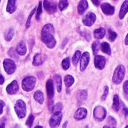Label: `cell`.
I'll return each instance as SVG.
<instances>
[{"instance_id":"f546056e","label":"cell","mask_w":128,"mask_h":128,"mask_svg":"<svg viewBox=\"0 0 128 128\" xmlns=\"http://www.w3.org/2000/svg\"><path fill=\"white\" fill-rule=\"evenodd\" d=\"M68 6V0H60L59 4H58V8L60 10H64L66 9Z\"/></svg>"},{"instance_id":"83f0119b","label":"cell","mask_w":128,"mask_h":128,"mask_svg":"<svg viewBox=\"0 0 128 128\" xmlns=\"http://www.w3.org/2000/svg\"><path fill=\"white\" fill-rule=\"evenodd\" d=\"M81 52L80 51H79V50H77L76 52H75V54H74V57H73V64H74V65H76L77 64H78V62H79V60L80 59V58H81Z\"/></svg>"},{"instance_id":"2e32d148","label":"cell","mask_w":128,"mask_h":128,"mask_svg":"<svg viewBox=\"0 0 128 128\" xmlns=\"http://www.w3.org/2000/svg\"><path fill=\"white\" fill-rule=\"evenodd\" d=\"M46 92L49 98L52 99L54 95V87H53V82L51 80H48L46 82Z\"/></svg>"},{"instance_id":"e0dca14e","label":"cell","mask_w":128,"mask_h":128,"mask_svg":"<svg viewBox=\"0 0 128 128\" xmlns=\"http://www.w3.org/2000/svg\"><path fill=\"white\" fill-rule=\"evenodd\" d=\"M87 96H88V92L86 90H82L80 91L77 93L76 95V98H77V101L79 104H82L86 99H87Z\"/></svg>"},{"instance_id":"603a6c76","label":"cell","mask_w":128,"mask_h":128,"mask_svg":"<svg viewBox=\"0 0 128 128\" xmlns=\"http://www.w3.org/2000/svg\"><path fill=\"white\" fill-rule=\"evenodd\" d=\"M34 98L35 100H37L39 104H43L44 101V94L40 92V91H38L34 93Z\"/></svg>"},{"instance_id":"7c38bea8","label":"cell","mask_w":128,"mask_h":128,"mask_svg":"<svg viewBox=\"0 0 128 128\" xmlns=\"http://www.w3.org/2000/svg\"><path fill=\"white\" fill-rule=\"evenodd\" d=\"M101 9L106 15H112L115 13V8L109 3H103L101 4Z\"/></svg>"},{"instance_id":"30bf717a","label":"cell","mask_w":128,"mask_h":128,"mask_svg":"<svg viewBox=\"0 0 128 128\" xmlns=\"http://www.w3.org/2000/svg\"><path fill=\"white\" fill-rule=\"evenodd\" d=\"M89 60H90V55L88 52H84V54L81 56V61H80V70L81 71H84L88 63H89Z\"/></svg>"},{"instance_id":"681fc988","label":"cell","mask_w":128,"mask_h":128,"mask_svg":"<svg viewBox=\"0 0 128 128\" xmlns=\"http://www.w3.org/2000/svg\"><path fill=\"white\" fill-rule=\"evenodd\" d=\"M34 128H43L41 126H36Z\"/></svg>"},{"instance_id":"60d3db41","label":"cell","mask_w":128,"mask_h":128,"mask_svg":"<svg viewBox=\"0 0 128 128\" xmlns=\"http://www.w3.org/2000/svg\"><path fill=\"white\" fill-rule=\"evenodd\" d=\"M123 88H124V91L126 94H128V81H126L124 84V86H123Z\"/></svg>"},{"instance_id":"74e56055","label":"cell","mask_w":128,"mask_h":128,"mask_svg":"<svg viewBox=\"0 0 128 128\" xmlns=\"http://www.w3.org/2000/svg\"><path fill=\"white\" fill-rule=\"evenodd\" d=\"M108 94H109V88H108V86H106V87L104 88V94H103V96H102L101 100H105L106 99V98H107Z\"/></svg>"},{"instance_id":"52a82bcc","label":"cell","mask_w":128,"mask_h":128,"mask_svg":"<svg viewBox=\"0 0 128 128\" xmlns=\"http://www.w3.org/2000/svg\"><path fill=\"white\" fill-rule=\"evenodd\" d=\"M5 72L8 74H13L16 70V64L10 59H5L3 63Z\"/></svg>"},{"instance_id":"9a60e30c","label":"cell","mask_w":128,"mask_h":128,"mask_svg":"<svg viewBox=\"0 0 128 128\" xmlns=\"http://www.w3.org/2000/svg\"><path fill=\"white\" fill-rule=\"evenodd\" d=\"M88 8V3L87 0H81L78 4V12L80 14H83Z\"/></svg>"},{"instance_id":"4dcf8cb0","label":"cell","mask_w":128,"mask_h":128,"mask_svg":"<svg viewBox=\"0 0 128 128\" xmlns=\"http://www.w3.org/2000/svg\"><path fill=\"white\" fill-rule=\"evenodd\" d=\"M100 42L96 40L94 42V44H92V50H93V52H94V54L96 56L98 53V51H99V49H100Z\"/></svg>"},{"instance_id":"6da1fadb","label":"cell","mask_w":128,"mask_h":128,"mask_svg":"<svg viewBox=\"0 0 128 128\" xmlns=\"http://www.w3.org/2000/svg\"><path fill=\"white\" fill-rule=\"evenodd\" d=\"M54 28L51 24L44 26L41 31V40L47 47L50 49H52L56 44V40L54 38Z\"/></svg>"},{"instance_id":"8fae6325","label":"cell","mask_w":128,"mask_h":128,"mask_svg":"<svg viewBox=\"0 0 128 128\" xmlns=\"http://www.w3.org/2000/svg\"><path fill=\"white\" fill-rule=\"evenodd\" d=\"M94 64L98 69H104L106 65V58L102 56H97L94 59Z\"/></svg>"},{"instance_id":"8d00e7d4","label":"cell","mask_w":128,"mask_h":128,"mask_svg":"<svg viewBox=\"0 0 128 128\" xmlns=\"http://www.w3.org/2000/svg\"><path fill=\"white\" fill-rule=\"evenodd\" d=\"M35 10H36V9H34V10L31 12V14H30V15H29V16H28V20H27V22H26V28H28V27L30 26L31 20H32V16L34 15V12H35Z\"/></svg>"},{"instance_id":"484cf974","label":"cell","mask_w":128,"mask_h":128,"mask_svg":"<svg viewBox=\"0 0 128 128\" xmlns=\"http://www.w3.org/2000/svg\"><path fill=\"white\" fill-rule=\"evenodd\" d=\"M74 82V79L72 76L70 75H67L64 78V83L68 88L70 87Z\"/></svg>"},{"instance_id":"7402d4cb","label":"cell","mask_w":128,"mask_h":128,"mask_svg":"<svg viewBox=\"0 0 128 128\" xmlns=\"http://www.w3.org/2000/svg\"><path fill=\"white\" fill-rule=\"evenodd\" d=\"M43 62H44L43 56L40 55V54L35 55V56L34 57V60H33V65H34V66H39V65L42 64Z\"/></svg>"},{"instance_id":"ac0fdd59","label":"cell","mask_w":128,"mask_h":128,"mask_svg":"<svg viewBox=\"0 0 128 128\" xmlns=\"http://www.w3.org/2000/svg\"><path fill=\"white\" fill-rule=\"evenodd\" d=\"M27 49H26V44L23 41H21L16 47V52L20 55V56H25L26 53Z\"/></svg>"},{"instance_id":"4316f807","label":"cell","mask_w":128,"mask_h":128,"mask_svg":"<svg viewBox=\"0 0 128 128\" xmlns=\"http://www.w3.org/2000/svg\"><path fill=\"white\" fill-rule=\"evenodd\" d=\"M112 108L116 111H118L120 108V104H119V98L118 95H115L113 98V105Z\"/></svg>"},{"instance_id":"f5cc1de1","label":"cell","mask_w":128,"mask_h":128,"mask_svg":"<svg viewBox=\"0 0 128 128\" xmlns=\"http://www.w3.org/2000/svg\"><path fill=\"white\" fill-rule=\"evenodd\" d=\"M0 1H1V0H0Z\"/></svg>"},{"instance_id":"9c48e42d","label":"cell","mask_w":128,"mask_h":128,"mask_svg":"<svg viewBox=\"0 0 128 128\" xmlns=\"http://www.w3.org/2000/svg\"><path fill=\"white\" fill-rule=\"evenodd\" d=\"M95 20H96V16L93 13H88L82 19V22L84 25L86 26H92L94 23Z\"/></svg>"},{"instance_id":"d4e9b609","label":"cell","mask_w":128,"mask_h":128,"mask_svg":"<svg viewBox=\"0 0 128 128\" xmlns=\"http://www.w3.org/2000/svg\"><path fill=\"white\" fill-rule=\"evenodd\" d=\"M55 81H56V87H57V91L58 92H61L62 88V82L61 76L60 75H56L55 76Z\"/></svg>"},{"instance_id":"836d02e7","label":"cell","mask_w":128,"mask_h":128,"mask_svg":"<svg viewBox=\"0 0 128 128\" xmlns=\"http://www.w3.org/2000/svg\"><path fill=\"white\" fill-rule=\"evenodd\" d=\"M41 14H42V3H41V2H40L39 3L38 8V10H37V16H36V18H37L38 20H39Z\"/></svg>"},{"instance_id":"816d5d0a","label":"cell","mask_w":128,"mask_h":128,"mask_svg":"<svg viewBox=\"0 0 128 128\" xmlns=\"http://www.w3.org/2000/svg\"><path fill=\"white\" fill-rule=\"evenodd\" d=\"M128 128V126H127V127H126V128Z\"/></svg>"},{"instance_id":"d6a6232c","label":"cell","mask_w":128,"mask_h":128,"mask_svg":"<svg viewBox=\"0 0 128 128\" xmlns=\"http://www.w3.org/2000/svg\"><path fill=\"white\" fill-rule=\"evenodd\" d=\"M109 35H110V40L112 41V42H113L117 38V34L115 32H113L112 30H110V29L109 30Z\"/></svg>"},{"instance_id":"7dc6e473","label":"cell","mask_w":128,"mask_h":128,"mask_svg":"<svg viewBox=\"0 0 128 128\" xmlns=\"http://www.w3.org/2000/svg\"><path fill=\"white\" fill-rule=\"evenodd\" d=\"M125 44L128 45V35H127V37H126V39H125Z\"/></svg>"},{"instance_id":"1f68e13d","label":"cell","mask_w":128,"mask_h":128,"mask_svg":"<svg viewBox=\"0 0 128 128\" xmlns=\"http://www.w3.org/2000/svg\"><path fill=\"white\" fill-rule=\"evenodd\" d=\"M70 59H69V58H64V59L62 61V68H63V69H64V70H68V69L70 68Z\"/></svg>"},{"instance_id":"f1b7e54d","label":"cell","mask_w":128,"mask_h":128,"mask_svg":"<svg viewBox=\"0 0 128 128\" xmlns=\"http://www.w3.org/2000/svg\"><path fill=\"white\" fill-rule=\"evenodd\" d=\"M14 30L13 28H10L5 34V40L7 41L11 40L12 38H14Z\"/></svg>"},{"instance_id":"ee69618b","label":"cell","mask_w":128,"mask_h":128,"mask_svg":"<svg viewBox=\"0 0 128 128\" xmlns=\"http://www.w3.org/2000/svg\"><path fill=\"white\" fill-rule=\"evenodd\" d=\"M123 112H124V116H128V109H127L125 106H124Z\"/></svg>"},{"instance_id":"7a4b0ae2","label":"cell","mask_w":128,"mask_h":128,"mask_svg":"<svg viewBox=\"0 0 128 128\" xmlns=\"http://www.w3.org/2000/svg\"><path fill=\"white\" fill-rule=\"evenodd\" d=\"M124 75H125V68L123 65H118L116 70H115V73H114V75H113V82L115 84H120L122 80H124Z\"/></svg>"},{"instance_id":"ab89813d","label":"cell","mask_w":128,"mask_h":128,"mask_svg":"<svg viewBox=\"0 0 128 128\" xmlns=\"http://www.w3.org/2000/svg\"><path fill=\"white\" fill-rule=\"evenodd\" d=\"M5 118H3L0 120V128H5Z\"/></svg>"},{"instance_id":"7bdbcfd3","label":"cell","mask_w":128,"mask_h":128,"mask_svg":"<svg viewBox=\"0 0 128 128\" xmlns=\"http://www.w3.org/2000/svg\"><path fill=\"white\" fill-rule=\"evenodd\" d=\"M9 55H10V56H12V57H14V58H17V56H16V54L13 52V48L10 49V50L9 51Z\"/></svg>"},{"instance_id":"5bb4252c","label":"cell","mask_w":128,"mask_h":128,"mask_svg":"<svg viewBox=\"0 0 128 128\" xmlns=\"http://www.w3.org/2000/svg\"><path fill=\"white\" fill-rule=\"evenodd\" d=\"M87 116V110L85 108H80L74 114V118L76 120L85 119Z\"/></svg>"},{"instance_id":"8992f818","label":"cell","mask_w":128,"mask_h":128,"mask_svg":"<svg viewBox=\"0 0 128 128\" xmlns=\"http://www.w3.org/2000/svg\"><path fill=\"white\" fill-rule=\"evenodd\" d=\"M62 114L61 112H54L52 117L50 120V126L52 128H56L58 127L62 121Z\"/></svg>"},{"instance_id":"44dd1931","label":"cell","mask_w":128,"mask_h":128,"mask_svg":"<svg viewBox=\"0 0 128 128\" xmlns=\"http://www.w3.org/2000/svg\"><path fill=\"white\" fill-rule=\"evenodd\" d=\"M106 34V31L104 28H99L94 32V35L98 39H102Z\"/></svg>"},{"instance_id":"f6af8a7d","label":"cell","mask_w":128,"mask_h":128,"mask_svg":"<svg viewBox=\"0 0 128 128\" xmlns=\"http://www.w3.org/2000/svg\"><path fill=\"white\" fill-rule=\"evenodd\" d=\"M92 2H93V4L96 6H98L100 2H99V0H92Z\"/></svg>"},{"instance_id":"c3c4849f","label":"cell","mask_w":128,"mask_h":128,"mask_svg":"<svg viewBox=\"0 0 128 128\" xmlns=\"http://www.w3.org/2000/svg\"><path fill=\"white\" fill-rule=\"evenodd\" d=\"M104 128H116L115 127H110V126H105Z\"/></svg>"},{"instance_id":"4fadbf2b","label":"cell","mask_w":128,"mask_h":128,"mask_svg":"<svg viewBox=\"0 0 128 128\" xmlns=\"http://www.w3.org/2000/svg\"><path fill=\"white\" fill-rule=\"evenodd\" d=\"M19 90V86L18 83L16 80L13 81L10 85L8 86L6 91L9 94H14L15 93H16Z\"/></svg>"},{"instance_id":"d590c367","label":"cell","mask_w":128,"mask_h":128,"mask_svg":"<svg viewBox=\"0 0 128 128\" xmlns=\"http://www.w3.org/2000/svg\"><path fill=\"white\" fill-rule=\"evenodd\" d=\"M34 117L33 116H29L27 122H26V125L28 127V128H31L33 124V122H34Z\"/></svg>"},{"instance_id":"bcb514c9","label":"cell","mask_w":128,"mask_h":128,"mask_svg":"<svg viewBox=\"0 0 128 128\" xmlns=\"http://www.w3.org/2000/svg\"><path fill=\"white\" fill-rule=\"evenodd\" d=\"M4 82V77L2 76V75L0 74V85H2Z\"/></svg>"},{"instance_id":"ba28073f","label":"cell","mask_w":128,"mask_h":128,"mask_svg":"<svg viewBox=\"0 0 128 128\" xmlns=\"http://www.w3.org/2000/svg\"><path fill=\"white\" fill-rule=\"evenodd\" d=\"M44 6L45 10L50 14H53L57 10V4L53 0H44Z\"/></svg>"},{"instance_id":"3957f363","label":"cell","mask_w":128,"mask_h":128,"mask_svg":"<svg viewBox=\"0 0 128 128\" xmlns=\"http://www.w3.org/2000/svg\"><path fill=\"white\" fill-rule=\"evenodd\" d=\"M36 83V79L34 76H27L22 82V87L26 92H31L34 89Z\"/></svg>"},{"instance_id":"5b68a950","label":"cell","mask_w":128,"mask_h":128,"mask_svg":"<svg viewBox=\"0 0 128 128\" xmlns=\"http://www.w3.org/2000/svg\"><path fill=\"white\" fill-rule=\"evenodd\" d=\"M106 116V110L102 106H97L94 110V118L98 121L102 122Z\"/></svg>"},{"instance_id":"cb8c5ba5","label":"cell","mask_w":128,"mask_h":128,"mask_svg":"<svg viewBox=\"0 0 128 128\" xmlns=\"http://www.w3.org/2000/svg\"><path fill=\"white\" fill-rule=\"evenodd\" d=\"M101 48H102V52L110 56L111 55V49H110V46L108 43L106 42H104L101 45Z\"/></svg>"},{"instance_id":"ffe728a7","label":"cell","mask_w":128,"mask_h":128,"mask_svg":"<svg viewBox=\"0 0 128 128\" xmlns=\"http://www.w3.org/2000/svg\"><path fill=\"white\" fill-rule=\"evenodd\" d=\"M128 12V1H124L122 4V6L121 8V10L119 13V17L121 20L124 19L126 14Z\"/></svg>"},{"instance_id":"f907efd6","label":"cell","mask_w":128,"mask_h":128,"mask_svg":"<svg viewBox=\"0 0 128 128\" xmlns=\"http://www.w3.org/2000/svg\"><path fill=\"white\" fill-rule=\"evenodd\" d=\"M66 125H67V123H65V124H64V126H63V128H66Z\"/></svg>"},{"instance_id":"d6986e66","label":"cell","mask_w":128,"mask_h":128,"mask_svg":"<svg viewBox=\"0 0 128 128\" xmlns=\"http://www.w3.org/2000/svg\"><path fill=\"white\" fill-rule=\"evenodd\" d=\"M16 0H8L7 8H6V10L8 13L13 14L16 10Z\"/></svg>"},{"instance_id":"f35d334b","label":"cell","mask_w":128,"mask_h":128,"mask_svg":"<svg viewBox=\"0 0 128 128\" xmlns=\"http://www.w3.org/2000/svg\"><path fill=\"white\" fill-rule=\"evenodd\" d=\"M108 123L111 126H112V127H115L116 125V119L114 118L111 117V116H110L109 118H108Z\"/></svg>"},{"instance_id":"e575fe53","label":"cell","mask_w":128,"mask_h":128,"mask_svg":"<svg viewBox=\"0 0 128 128\" xmlns=\"http://www.w3.org/2000/svg\"><path fill=\"white\" fill-rule=\"evenodd\" d=\"M62 108H63L62 104L61 103H58V104H57L53 107V110H52V112H61V111H62Z\"/></svg>"},{"instance_id":"b9f144b4","label":"cell","mask_w":128,"mask_h":128,"mask_svg":"<svg viewBox=\"0 0 128 128\" xmlns=\"http://www.w3.org/2000/svg\"><path fill=\"white\" fill-rule=\"evenodd\" d=\"M4 106H5V104L2 100H0V115L2 114V112H3V107Z\"/></svg>"},{"instance_id":"277c9868","label":"cell","mask_w":128,"mask_h":128,"mask_svg":"<svg viewBox=\"0 0 128 128\" xmlns=\"http://www.w3.org/2000/svg\"><path fill=\"white\" fill-rule=\"evenodd\" d=\"M15 112L19 118H23L26 116V106L24 101L20 100L16 102L14 106Z\"/></svg>"}]
</instances>
